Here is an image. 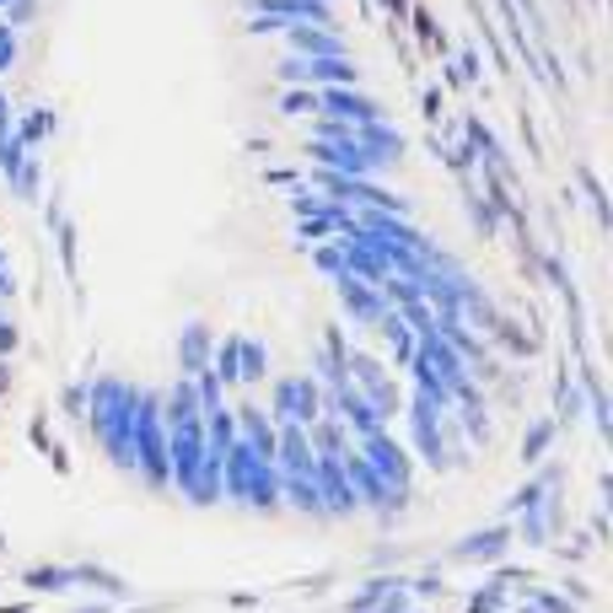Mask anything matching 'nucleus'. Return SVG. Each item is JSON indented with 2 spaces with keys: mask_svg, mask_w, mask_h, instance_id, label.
<instances>
[{
  "mask_svg": "<svg viewBox=\"0 0 613 613\" xmlns=\"http://www.w3.org/2000/svg\"><path fill=\"white\" fill-rule=\"evenodd\" d=\"M135 474L152 490H173V468H167V426H162V393L140 388L135 403Z\"/></svg>",
  "mask_w": 613,
  "mask_h": 613,
  "instance_id": "obj_1",
  "label": "nucleus"
},
{
  "mask_svg": "<svg viewBox=\"0 0 613 613\" xmlns=\"http://www.w3.org/2000/svg\"><path fill=\"white\" fill-rule=\"evenodd\" d=\"M356 453L388 479L393 512H409V500H415V458H409V447H403L399 436H388V426H382V430H371V436H361Z\"/></svg>",
  "mask_w": 613,
  "mask_h": 613,
  "instance_id": "obj_2",
  "label": "nucleus"
},
{
  "mask_svg": "<svg viewBox=\"0 0 613 613\" xmlns=\"http://www.w3.org/2000/svg\"><path fill=\"white\" fill-rule=\"evenodd\" d=\"M323 415V382L302 371V377H275L270 388V420L275 426H312Z\"/></svg>",
  "mask_w": 613,
  "mask_h": 613,
  "instance_id": "obj_3",
  "label": "nucleus"
},
{
  "mask_svg": "<svg viewBox=\"0 0 613 613\" xmlns=\"http://www.w3.org/2000/svg\"><path fill=\"white\" fill-rule=\"evenodd\" d=\"M344 377L367 393V403L377 409V420L388 426V420H399L403 415V399H399V382L388 377V367L377 361V356H367V350H350L344 356Z\"/></svg>",
  "mask_w": 613,
  "mask_h": 613,
  "instance_id": "obj_4",
  "label": "nucleus"
},
{
  "mask_svg": "<svg viewBox=\"0 0 613 613\" xmlns=\"http://www.w3.org/2000/svg\"><path fill=\"white\" fill-rule=\"evenodd\" d=\"M436 420H441V409H436L426 393H409V399H403V426H409V447H415L409 458H420L430 474H453V468H447V447H441V426H436Z\"/></svg>",
  "mask_w": 613,
  "mask_h": 613,
  "instance_id": "obj_5",
  "label": "nucleus"
},
{
  "mask_svg": "<svg viewBox=\"0 0 613 613\" xmlns=\"http://www.w3.org/2000/svg\"><path fill=\"white\" fill-rule=\"evenodd\" d=\"M280 87H361V65L350 55L339 60H302V55H285L275 65Z\"/></svg>",
  "mask_w": 613,
  "mask_h": 613,
  "instance_id": "obj_6",
  "label": "nucleus"
},
{
  "mask_svg": "<svg viewBox=\"0 0 613 613\" xmlns=\"http://www.w3.org/2000/svg\"><path fill=\"white\" fill-rule=\"evenodd\" d=\"M339 468H344V479H350V490H356V500H361V512H371V517L393 522L399 512H393V490H388V479L371 468L361 453H356V441H350V453L339 458Z\"/></svg>",
  "mask_w": 613,
  "mask_h": 613,
  "instance_id": "obj_7",
  "label": "nucleus"
},
{
  "mask_svg": "<svg viewBox=\"0 0 613 613\" xmlns=\"http://www.w3.org/2000/svg\"><path fill=\"white\" fill-rule=\"evenodd\" d=\"M318 114H329V119H344V124H377L388 119L382 114V103L361 87H318Z\"/></svg>",
  "mask_w": 613,
  "mask_h": 613,
  "instance_id": "obj_8",
  "label": "nucleus"
},
{
  "mask_svg": "<svg viewBox=\"0 0 613 613\" xmlns=\"http://www.w3.org/2000/svg\"><path fill=\"white\" fill-rule=\"evenodd\" d=\"M285 49L291 55H302V60H339V55H350V43L339 38V28H318V22H285Z\"/></svg>",
  "mask_w": 613,
  "mask_h": 613,
  "instance_id": "obj_9",
  "label": "nucleus"
},
{
  "mask_svg": "<svg viewBox=\"0 0 613 613\" xmlns=\"http://www.w3.org/2000/svg\"><path fill=\"white\" fill-rule=\"evenodd\" d=\"M312 479H318L323 517H356V512H361V500H356V490H350V479H344L339 458H318L312 463Z\"/></svg>",
  "mask_w": 613,
  "mask_h": 613,
  "instance_id": "obj_10",
  "label": "nucleus"
},
{
  "mask_svg": "<svg viewBox=\"0 0 613 613\" xmlns=\"http://www.w3.org/2000/svg\"><path fill=\"white\" fill-rule=\"evenodd\" d=\"M334 291H339V312H344L356 329H377V318L388 312L382 291H377V285H367V280H356V275H339Z\"/></svg>",
  "mask_w": 613,
  "mask_h": 613,
  "instance_id": "obj_11",
  "label": "nucleus"
},
{
  "mask_svg": "<svg viewBox=\"0 0 613 613\" xmlns=\"http://www.w3.org/2000/svg\"><path fill=\"white\" fill-rule=\"evenodd\" d=\"M512 544H517V533H512L506 522H495V527H479V533H468L463 544H453V560H458V565H500Z\"/></svg>",
  "mask_w": 613,
  "mask_h": 613,
  "instance_id": "obj_12",
  "label": "nucleus"
},
{
  "mask_svg": "<svg viewBox=\"0 0 613 613\" xmlns=\"http://www.w3.org/2000/svg\"><path fill=\"white\" fill-rule=\"evenodd\" d=\"M232 415H237V441L253 447V458L275 463V430L280 426L270 420V409H264V403H237Z\"/></svg>",
  "mask_w": 613,
  "mask_h": 613,
  "instance_id": "obj_13",
  "label": "nucleus"
},
{
  "mask_svg": "<svg viewBox=\"0 0 613 613\" xmlns=\"http://www.w3.org/2000/svg\"><path fill=\"white\" fill-rule=\"evenodd\" d=\"M350 140L361 146V152L377 162V167H393V162H403V135L393 129L388 119L377 124H350Z\"/></svg>",
  "mask_w": 613,
  "mask_h": 613,
  "instance_id": "obj_14",
  "label": "nucleus"
},
{
  "mask_svg": "<svg viewBox=\"0 0 613 613\" xmlns=\"http://www.w3.org/2000/svg\"><path fill=\"white\" fill-rule=\"evenodd\" d=\"M243 506L259 512V517H275L280 512V468L264 458L247 463V490H243Z\"/></svg>",
  "mask_w": 613,
  "mask_h": 613,
  "instance_id": "obj_15",
  "label": "nucleus"
},
{
  "mask_svg": "<svg viewBox=\"0 0 613 613\" xmlns=\"http://www.w3.org/2000/svg\"><path fill=\"white\" fill-rule=\"evenodd\" d=\"M312 441H306V426H280L275 430V468L280 474H312Z\"/></svg>",
  "mask_w": 613,
  "mask_h": 613,
  "instance_id": "obj_16",
  "label": "nucleus"
},
{
  "mask_svg": "<svg viewBox=\"0 0 613 613\" xmlns=\"http://www.w3.org/2000/svg\"><path fill=\"white\" fill-rule=\"evenodd\" d=\"M211 350H215L211 323H184V334H178V377L211 371Z\"/></svg>",
  "mask_w": 613,
  "mask_h": 613,
  "instance_id": "obj_17",
  "label": "nucleus"
},
{
  "mask_svg": "<svg viewBox=\"0 0 613 613\" xmlns=\"http://www.w3.org/2000/svg\"><path fill=\"white\" fill-rule=\"evenodd\" d=\"M280 506L302 512V517L323 522V500H318V479L312 474H280Z\"/></svg>",
  "mask_w": 613,
  "mask_h": 613,
  "instance_id": "obj_18",
  "label": "nucleus"
},
{
  "mask_svg": "<svg viewBox=\"0 0 613 613\" xmlns=\"http://www.w3.org/2000/svg\"><path fill=\"white\" fill-rule=\"evenodd\" d=\"M306 441H312L318 458H344V453H350V430L339 426L334 415H318V420L306 426Z\"/></svg>",
  "mask_w": 613,
  "mask_h": 613,
  "instance_id": "obj_19",
  "label": "nucleus"
},
{
  "mask_svg": "<svg viewBox=\"0 0 613 613\" xmlns=\"http://www.w3.org/2000/svg\"><path fill=\"white\" fill-rule=\"evenodd\" d=\"M70 586L103 592L108 603H124V597H129V582H119V576H114V571H103V565H70Z\"/></svg>",
  "mask_w": 613,
  "mask_h": 613,
  "instance_id": "obj_20",
  "label": "nucleus"
},
{
  "mask_svg": "<svg viewBox=\"0 0 613 613\" xmlns=\"http://www.w3.org/2000/svg\"><path fill=\"white\" fill-rule=\"evenodd\" d=\"M270 377V350L259 339H237V382H264Z\"/></svg>",
  "mask_w": 613,
  "mask_h": 613,
  "instance_id": "obj_21",
  "label": "nucleus"
},
{
  "mask_svg": "<svg viewBox=\"0 0 613 613\" xmlns=\"http://www.w3.org/2000/svg\"><path fill=\"white\" fill-rule=\"evenodd\" d=\"M11 129H17V140L32 152V146H43V140L55 135V108H28V114L11 124Z\"/></svg>",
  "mask_w": 613,
  "mask_h": 613,
  "instance_id": "obj_22",
  "label": "nucleus"
},
{
  "mask_svg": "<svg viewBox=\"0 0 613 613\" xmlns=\"http://www.w3.org/2000/svg\"><path fill=\"white\" fill-rule=\"evenodd\" d=\"M512 533H517L527 549H544V544L554 538L549 517H544V506H527V512H517V527H512Z\"/></svg>",
  "mask_w": 613,
  "mask_h": 613,
  "instance_id": "obj_23",
  "label": "nucleus"
},
{
  "mask_svg": "<svg viewBox=\"0 0 613 613\" xmlns=\"http://www.w3.org/2000/svg\"><path fill=\"white\" fill-rule=\"evenodd\" d=\"M554 436H560V426H554L549 415H544V420H533V426L522 430V463H538V458H549Z\"/></svg>",
  "mask_w": 613,
  "mask_h": 613,
  "instance_id": "obj_24",
  "label": "nucleus"
},
{
  "mask_svg": "<svg viewBox=\"0 0 613 613\" xmlns=\"http://www.w3.org/2000/svg\"><path fill=\"white\" fill-rule=\"evenodd\" d=\"M237 339L243 334L215 339V350H211V371L221 377V388H237Z\"/></svg>",
  "mask_w": 613,
  "mask_h": 613,
  "instance_id": "obj_25",
  "label": "nucleus"
},
{
  "mask_svg": "<svg viewBox=\"0 0 613 613\" xmlns=\"http://www.w3.org/2000/svg\"><path fill=\"white\" fill-rule=\"evenodd\" d=\"M399 582H403V576H371V582L361 586V592H356L350 603H344V613H371V609H377V603H382V597H388V592H393Z\"/></svg>",
  "mask_w": 613,
  "mask_h": 613,
  "instance_id": "obj_26",
  "label": "nucleus"
},
{
  "mask_svg": "<svg viewBox=\"0 0 613 613\" xmlns=\"http://www.w3.org/2000/svg\"><path fill=\"white\" fill-rule=\"evenodd\" d=\"M22 582L28 592H70V565H32Z\"/></svg>",
  "mask_w": 613,
  "mask_h": 613,
  "instance_id": "obj_27",
  "label": "nucleus"
},
{
  "mask_svg": "<svg viewBox=\"0 0 613 613\" xmlns=\"http://www.w3.org/2000/svg\"><path fill=\"white\" fill-rule=\"evenodd\" d=\"M280 114L285 119H312L318 114V87H285L280 93Z\"/></svg>",
  "mask_w": 613,
  "mask_h": 613,
  "instance_id": "obj_28",
  "label": "nucleus"
},
{
  "mask_svg": "<svg viewBox=\"0 0 613 613\" xmlns=\"http://www.w3.org/2000/svg\"><path fill=\"white\" fill-rule=\"evenodd\" d=\"M38 188H43V156L28 152V156H22V167H17V184H11V194H22V200H38Z\"/></svg>",
  "mask_w": 613,
  "mask_h": 613,
  "instance_id": "obj_29",
  "label": "nucleus"
},
{
  "mask_svg": "<svg viewBox=\"0 0 613 613\" xmlns=\"http://www.w3.org/2000/svg\"><path fill=\"white\" fill-rule=\"evenodd\" d=\"M194 399H200V415L226 409V388H221V377H215V371H200V377H194Z\"/></svg>",
  "mask_w": 613,
  "mask_h": 613,
  "instance_id": "obj_30",
  "label": "nucleus"
},
{
  "mask_svg": "<svg viewBox=\"0 0 613 613\" xmlns=\"http://www.w3.org/2000/svg\"><path fill=\"white\" fill-rule=\"evenodd\" d=\"M22 156H28V146L17 140V129H6V135H0V178H6V184H17V167H22Z\"/></svg>",
  "mask_w": 613,
  "mask_h": 613,
  "instance_id": "obj_31",
  "label": "nucleus"
},
{
  "mask_svg": "<svg viewBox=\"0 0 613 613\" xmlns=\"http://www.w3.org/2000/svg\"><path fill=\"white\" fill-rule=\"evenodd\" d=\"M500 609H506V576H495L490 586H479L468 597V613H500Z\"/></svg>",
  "mask_w": 613,
  "mask_h": 613,
  "instance_id": "obj_32",
  "label": "nucleus"
},
{
  "mask_svg": "<svg viewBox=\"0 0 613 613\" xmlns=\"http://www.w3.org/2000/svg\"><path fill=\"white\" fill-rule=\"evenodd\" d=\"M291 211H296V221H302V215H323L329 211V200H323L312 184H296L291 188Z\"/></svg>",
  "mask_w": 613,
  "mask_h": 613,
  "instance_id": "obj_33",
  "label": "nucleus"
},
{
  "mask_svg": "<svg viewBox=\"0 0 613 613\" xmlns=\"http://www.w3.org/2000/svg\"><path fill=\"white\" fill-rule=\"evenodd\" d=\"M306 253H312V264L323 270V280H339V275H344V259H339V243H312V247H306Z\"/></svg>",
  "mask_w": 613,
  "mask_h": 613,
  "instance_id": "obj_34",
  "label": "nucleus"
},
{
  "mask_svg": "<svg viewBox=\"0 0 613 613\" xmlns=\"http://www.w3.org/2000/svg\"><path fill=\"white\" fill-rule=\"evenodd\" d=\"M0 11H6L0 22H6V28H17V32L28 28V22H38V0H6Z\"/></svg>",
  "mask_w": 613,
  "mask_h": 613,
  "instance_id": "obj_35",
  "label": "nucleus"
},
{
  "mask_svg": "<svg viewBox=\"0 0 613 613\" xmlns=\"http://www.w3.org/2000/svg\"><path fill=\"white\" fill-rule=\"evenodd\" d=\"M490 334L500 339V344H506L512 356H527V350H533V344H527V334H522V329L512 323V318H495V329H490Z\"/></svg>",
  "mask_w": 613,
  "mask_h": 613,
  "instance_id": "obj_36",
  "label": "nucleus"
},
{
  "mask_svg": "<svg viewBox=\"0 0 613 613\" xmlns=\"http://www.w3.org/2000/svg\"><path fill=\"white\" fill-rule=\"evenodd\" d=\"M565 420H582V388L576 382H560V420L554 426H565Z\"/></svg>",
  "mask_w": 613,
  "mask_h": 613,
  "instance_id": "obj_37",
  "label": "nucleus"
},
{
  "mask_svg": "<svg viewBox=\"0 0 613 613\" xmlns=\"http://www.w3.org/2000/svg\"><path fill=\"white\" fill-rule=\"evenodd\" d=\"M538 500H544V485H538V479H527V485H517V490H512V500H506V512L517 517V512H527V506H538Z\"/></svg>",
  "mask_w": 613,
  "mask_h": 613,
  "instance_id": "obj_38",
  "label": "nucleus"
},
{
  "mask_svg": "<svg viewBox=\"0 0 613 613\" xmlns=\"http://www.w3.org/2000/svg\"><path fill=\"white\" fill-rule=\"evenodd\" d=\"M468 215H474V226H479L485 237H495V211L479 200V194H474V188H468Z\"/></svg>",
  "mask_w": 613,
  "mask_h": 613,
  "instance_id": "obj_39",
  "label": "nucleus"
},
{
  "mask_svg": "<svg viewBox=\"0 0 613 613\" xmlns=\"http://www.w3.org/2000/svg\"><path fill=\"white\" fill-rule=\"evenodd\" d=\"M55 226H60V253H65V275L76 280V226H70V221H55Z\"/></svg>",
  "mask_w": 613,
  "mask_h": 613,
  "instance_id": "obj_40",
  "label": "nucleus"
},
{
  "mask_svg": "<svg viewBox=\"0 0 613 613\" xmlns=\"http://www.w3.org/2000/svg\"><path fill=\"white\" fill-rule=\"evenodd\" d=\"M527 597H533V609L538 613H576L565 597H554V592H538V586H527Z\"/></svg>",
  "mask_w": 613,
  "mask_h": 613,
  "instance_id": "obj_41",
  "label": "nucleus"
},
{
  "mask_svg": "<svg viewBox=\"0 0 613 613\" xmlns=\"http://www.w3.org/2000/svg\"><path fill=\"white\" fill-rule=\"evenodd\" d=\"M65 415H70V420H87V382L65 388Z\"/></svg>",
  "mask_w": 613,
  "mask_h": 613,
  "instance_id": "obj_42",
  "label": "nucleus"
},
{
  "mask_svg": "<svg viewBox=\"0 0 613 613\" xmlns=\"http://www.w3.org/2000/svg\"><path fill=\"white\" fill-rule=\"evenodd\" d=\"M11 65H17V28H6V22H0V76H6Z\"/></svg>",
  "mask_w": 613,
  "mask_h": 613,
  "instance_id": "obj_43",
  "label": "nucleus"
},
{
  "mask_svg": "<svg viewBox=\"0 0 613 613\" xmlns=\"http://www.w3.org/2000/svg\"><path fill=\"white\" fill-rule=\"evenodd\" d=\"M409 586V597H436V592H447V582L430 571V576H415V582H403Z\"/></svg>",
  "mask_w": 613,
  "mask_h": 613,
  "instance_id": "obj_44",
  "label": "nucleus"
},
{
  "mask_svg": "<svg viewBox=\"0 0 613 613\" xmlns=\"http://www.w3.org/2000/svg\"><path fill=\"white\" fill-rule=\"evenodd\" d=\"M17 344H22L17 323H6V318H0V361H11V356H17Z\"/></svg>",
  "mask_w": 613,
  "mask_h": 613,
  "instance_id": "obj_45",
  "label": "nucleus"
},
{
  "mask_svg": "<svg viewBox=\"0 0 613 613\" xmlns=\"http://www.w3.org/2000/svg\"><path fill=\"white\" fill-rule=\"evenodd\" d=\"M458 81H479V55H458V70H453Z\"/></svg>",
  "mask_w": 613,
  "mask_h": 613,
  "instance_id": "obj_46",
  "label": "nucleus"
},
{
  "mask_svg": "<svg viewBox=\"0 0 613 613\" xmlns=\"http://www.w3.org/2000/svg\"><path fill=\"white\" fill-rule=\"evenodd\" d=\"M11 393V361H0V399Z\"/></svg>",
  "mask_w": 613,
  "mask_h": 613,
  "instance_id": "obj_47",
  "label": "nucleus"
},
{
  "mask_svg": "<svg viewBox=\"0 0 613 613\" xmlns=\"http://www.w3.org/2000/svg\"><path fill=\"white\" fill-rule=\"evenodd\" d=\"M76 613H114L108 603H87V609H76Z\"/></svg>",
  "mask_w": 613,
  "mask_h": 613,
  "instance_id": "obj_48",
  "label": "nucleus"
},
{
  "mask_svg": "<svg viewBox=\"0 0 613 613\" xmlns=\"http://www.w3.org/2000/svg\"><path fill=\"white\" fill-rule=\"evenodd\" d=\"M388 6H393V11H403V6H409V0H388Z\"/></svg>",
  "mask_w": 613,
  "mask_h": 613,
  "instance_id": "obj_49",
  "label": "nucleus"
},
{
  "mask_svg": "<svg viewBox=\"0 0 613 613\" xmlns=\"http://www.w3.org/2000/svg\"><path fill=\"white\" fill-rule=\"evenodd\" d=\"M517 613H538V609H533V603H527V609H517Z\"/></svg>",
  "mask_w": 613,
  "mask_h": 613,
  "instance_id": "obj_50",
  "label": "nucleus"
},
{
  "mask_svg": "<svg viewBox=\"0 0 613 613\" xmlns=\"http://www.w3.org/2000/svg\"><path fill=\"white\" fill-rule=\"evenodd\" d=\"M0 6H6V0H0Z\"/></svg>",
  "mask_w": 613,
  "mask_h": 613,
  "instance_id": "obj_51",
  "label": "nucleus"
}]
</instances>
